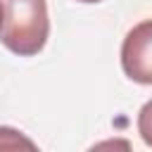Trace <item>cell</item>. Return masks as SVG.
<instances>
[{"instance_id": "obj_1", "label": "cell", "mask_w": 152, "mask_h": 152, "mask_svg": "<svg viewBox=\"0 0 152 152\" xmlns=\"http://www.w3.org/2000/svg\"><path fill=\"white\" fill-rule=\"evenodd\" d=\"M50 36L48 2L45 0H7L5 2V24L0 31L2 45L19 55H38Z\"/></svg>"}, {"instance_id": "obj_2", "label": "cell", "mask_w": 152, "mask_h": 152, "mask_svg": "<svg viewBox=\"0 0 152 152\" xmlns=\"http://www.w3.org/2000/svg\"><path fill=\"white\" fill-rule=\"evenodd\" d=\"M124 74L142 86H152V19L135 24L121 43Z\"/></svg>"}, {"instance_id": "obj_3", "label": "cell", "mask_w": 152, "mask_h": 152, "mask_svg": "<svg viewBox=\"0 0 152 152\" xmlns=\"http://www.w3.org/2000/svg\"><path fill=\"white\" fill-rule=\"evenodd\" d=\"M0 152H40V150L19 128L0 126Z\"/></svg>"}, {"instance_id": "obj_4", "label": "cell", "mask_w": 152, "mask_h": 152, "mask_svg": "<svg viewBox=\"0 0 152 152\" xmlns=\"http://www.w3.org/2000/svg\"><path fill=\"white\" fill-rule=\"evenodd\" d=\"M138 133L142 142L152 147V100H147L138 112Z\"/></svg>"}, {"instance_id": "obj_5", "label": "cell", "mask_w": 152, "mask_h": 152, "mask_svg": "<svg viewBox=\"0 0 152 152\" xmlns=\"http://www.w3.org/2000/svg\"><path fill=\"white\" fill-rule=\"evenodd\" d=\"M88 152H133V147L126 138H107V140L95 142Z\"/></svg>"}, {"instance_id": "obj_6", "label": "cell", "mask_w": 152, "mask_h": 152, "mask_svg": "<svg viewBox=\"0 0 152 152\" xmlns=\"http://www.w3.org/2000/svg\"><path fill=\"white\" fill-rule=\"evenodd\" d=\"M2 24H5V5L0 2V31H2Z\"/></svg>"}, {"instance_id": "obj_7", "label": "cell", "mask_w": 152, "mask_h": 152, "mask_svg": "<svg viewBox=\"0 0 152 152\" xmlns=\"http://www.w3.org/2000/svg\"><path fill=\"white\" fill-rule=\"evenodd\" d=\"M78 2H102V0H78Z\"/></svg>"}]
</instances>
